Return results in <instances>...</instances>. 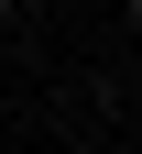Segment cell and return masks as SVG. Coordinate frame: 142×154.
<instances>
[{
  "instance_id": "obj_1",
  "label": "cell",
  "mask_w": 142,
  "mask_h": 154,
  "mask_svg": "<svg viewBox=\"0 0 142 154\" xmlns=\"http://www.w3.org/2000/svg\"><path fill=\"white\" fill-rule=\"evenodd\" d=\"M120 11H131V33H142V0H120Z\"/></svg>"
},
{
  "instance_id": "obj_2",
  "label": "cell",
  "mask_w": 142,
  "mask_h": 154,
  "mask_svg": "<svg viewBox=\"0 0 142 154\" xmlns=\"http://www.w3.org/2000/svg\"><path fill=\"white\" fill-rule=\"evenodd\" d=\"M11 11H22V0H0V22H11Z\"/></svg>"
}]
</instances>
